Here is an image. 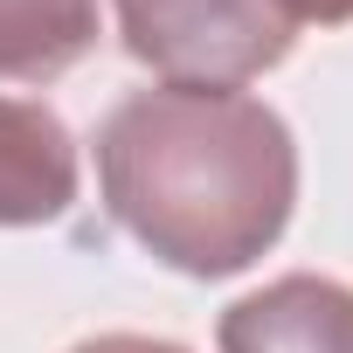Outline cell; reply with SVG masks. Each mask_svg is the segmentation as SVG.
<instances>
[{
    "label": "cell",
    "mask_w": 353,
    "mask_h": 353,
    "mask_svg": "<svg viewBox=\"0 0 353 353\" xmlns=\"http://www.w3.org/2000/svg\"><path fill=\"white\" fill-rule=\"evenodd\" d=\"M97 49V0H0V83H56Z\"/></svg>",
    "instance_id": "obj_5"
},
{
    "label": "cell",
    "mask_w": 353,
    "mask_h": 353,
    "mask_svg": "<svg viewBox=\"0 0 353 353\" xmlns=\"http://www.w3.org/2000/svg\"><path fill=\"white\" fill-rule=\"evenodd\" d=\"M222 353H353V291L339 277H270L215 325Z\"/></svg>",
    "instance_id": "obj_4"
},
{
    "label": "cell",
    "mask_w": 353,
    "mask_h": 353,
    "mask_svg": "<svg viewBox=\"0 0 353 353\" xmlns=\"http://www.w3.org/2000/svg\"><path fill=\"white\" fill-rule=\"evenodd\" d=\"M104 215L181 277H236L277 250L298 208L291 125L243 90L145 83L97 125Z\"/></svg>",
    "instance_id": "obj_1"
},
{
    "label": "cell",
    "mask_w": 353,
    "mask_h": 353,
    "mask_svg": "<svg viewBox=\"0 0 353 353\" xmlns=\"http://www.w3.org/2000/svg\"><path fill=\"white\" fill-rule=\"evenodd\" d=\"M118 42L159 83L188 90H243L277 70L298 42V14L284 0H111Z\"/></svg>",
    "instance_id": "obj_2"
},
{
    "label": "cell",
    "mask_w": 353,
    "mask_h": 353,
    "mask_svg": "<svg viewBox=\"0 0 353 353\" xmlns=\"http://www.w3.org/2000/svg\"><path fill=\"white\" fill-rule=\"evenodd\" d=\"M83 166L42 97H0V229H49L77 208Z\"/></svg>",
    "instance_id": "obj_3"
},
{
    "label": "cell",
    "mask_w": 353,
    "mask_h": 353,
    "mask_svg": "<svg viewBox=\"0 0 353 353\" xmlns=\"http://www.w3.org/2000/svg\"><path fill=\"white\" fill-rule=\"evenodd\" d=\"M284 8L298 14V28H339V21H353V0H284Z\"/></svg>",
    "instance_id": "obj_7"
},
{
    "label": "cell",
    "mask_w": 353,
    "mask_h": 353,
    "mask_svg": "<svg viewBox=\"0 0 353 353\" xmlns=\"http://www.w3.org/2000/svg\"><path fill=\"white\" fill-rule=\"evenodd\" d=\"M70 353H188V346L181 339H152V332H97V339H83Z\"/></svg>",
    "instance_id": "obj_6"
}]
</instances>
